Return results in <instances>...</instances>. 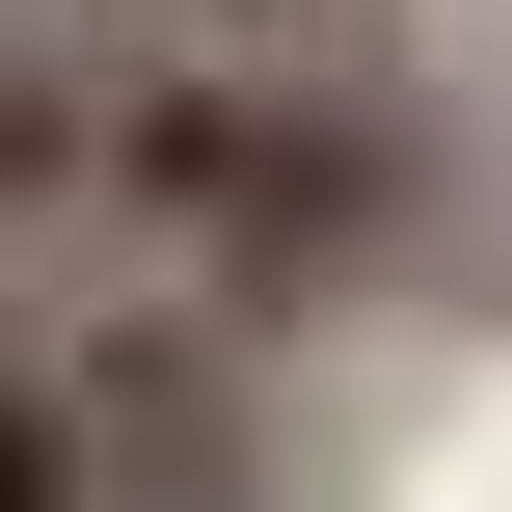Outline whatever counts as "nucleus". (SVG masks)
<instances>
[{"instance_id": "obj_4", "label": "nucleus", "mask_w": 512, "mask_h": 512, "mask_svg": "<svg viewBox=\"0 0 512 512\" xmlns=\"http://www.w3.org/2000/svg\"><path fill=\"white\" fill-rule=\"evenodd\" d=\"M162 27H216V54H297V27H324V0H162Z\"/></svg>"}, {"instance_id": "obj_3", "label": "nucleus", "mask_w": 512, "mask_h": 512, "mask_svg": "<svg viewBox=\"0 0 512 512\" xmlns=\"http://www.w3.org/2000/svg\"><path fill=\"white\" fill-rule=\"evenodd\" d=\"M135 486V432L81 405V351H0V512H108Z\"/></svg>"}, {"instance_id": "obj_2", "label": "nucleus", "mask_w": 512, "mask_h": 512, "mask_svg": "<svg viewBox=\"0 0 512 512\" xmlns=\"http://www.w3.org/2000/svg\"><path fill=\"white\" fill-rule=\"evenodd\" d=\"M54 351H81V405H108V432H135V459H189V432H216V405H243V351H216V324H189V297H108V324H54Z\"/></svg>"}, {"instance_id": "obj_1", "label": "nucleus", "mask_w": 512, "mask_h": 512, "mask_svg": "<svg viewBox=\"0 0 512 512\" xmlns=\"http://www.w3.org/2000/svg\"><path fill=\"white\" fill-rule=\"evenodd\" d=\"M108 216L135 243H351L378 216V108H324V81H270V54H216L189 27V81H135V135H108Z\"/></svg>"}]
</instances>
